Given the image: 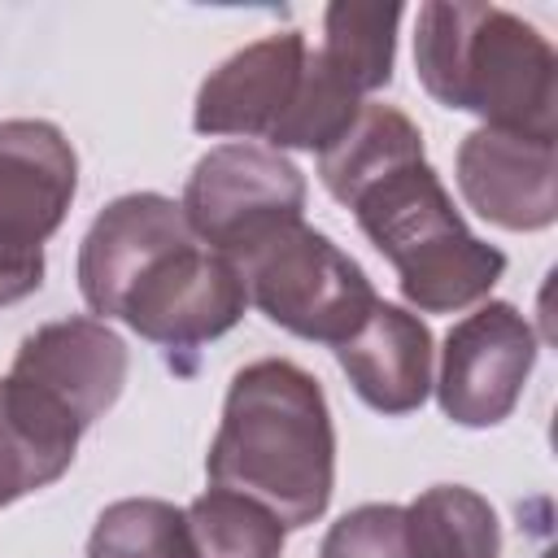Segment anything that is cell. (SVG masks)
Segmentation results:
<instances>
[{
  "mask_svg": "<svg viewBox=\"0 0 558 558\" xmlns=\"http://www.w3.org/2000/svg\"><path fill=\"white\" fill-rule=\"evenodd\" d=\"M362 113V96L349 92L327 65L318 52H305V65H301V78H296V92L283 109V118L275 122V131L266 135L279 148H318L327 153L349 126L353 118Z\"/></svg>",
  "mask_w": 558,
  "mask_h": 558,
  "instance_id": "d6986e66",
  "label": "cell"
},
{
  "mask_svg": "<svg viewBox=\"0 0 558 558\" xmlns=\"http://www.w3.org/2000/svg\"><path fill=\"white\" fill-rule=\"evenodd\" d=\"M183 514L196 558H279L283 549V523L240 493L209 488Z\"/></svg>",
  "mask_w": 558,
  "mask_h": 558,
  "instance_id": "ffe728a7",
  "label": "cell"
},
{
  "mask_svg": "<svg viewBox=\"0 0 558 558\" xmlns=\"http://www.w3.org/2000/svg\"><path fill=\"white\" fill-rule=\"evenodd\" d=\"M192 227L183 218V205L157 192H131L118 196L83 235L78 248V288L92 314L113 318L126 283L166 248L187 240Z\"/></svg>",
  "mask_w": 558,
  "mask_h": 558,
  "instance_id": "7c38bea8",
  "label": "cell"
},
{
  "mask_svg": "<svg viewBox=\"0 0 558 558\" xmlns=\"http://www.w3.org/2000/svg\"><path fill=\"white\" fill-rule=\"evenodd\" d=\"M44 283V248H22L0 240V305L31 296Z\"/></svg>",
  "mask_w": 558,
  "mask_h": 558,
  "instance_id": "7402d4cb",
  "label": "cell"
},
{
  "mask_svg": "<svg viewBox=\"0 0 558 558\" xmlns=\"http://www.w3.org/2000/svg\"><path fill=\"white\" fill-rule=\"evenodd\" d=\"M9 375L44 392L87 432L126 384V344L96 318H61L22 340Z\"/></svg>",
  "mask_w": 558,
  "mask_h": 558,
  "instance_id": "ba28073f",
  "label": "cell"
},
{
  "mask_svg": "<svg viewBox=\"0 0 558 558\" xmlns=\"http://www.w3.org/2000/svg\"><path fill=\"white\" fill-rule=\"evenodd\" d=\"M397 22L401 4H357L340 0L323 17V65L349 87V92H375L392 78V52H397Z\"/></svg>",
  "mask_w": 558,
  "mask_h": 558,
  "instance_id": "e0dca14e",
  "label": "cell"
},
{
  "mask_svg": "<svg viewBox=\"0 0 558 558\" xmlns=\"http://www.w3.org/2000/svg\"><path fill=\"white\" fill-rule=\"evenodd\" d=\"M78 187L70 140L39 118L0 122V240L39 248L65 218Z\"/></svg>",
  "mask_w": 558,
  "mask_h": 558,
  "instance_id": "30bf717a",
  "label": "cell"
},
{
  "mask_svg": "<svg viewBox=\"0 0 558 558\" xmlns=\"http://www.w3.org/2000/svg\"><path fill=\"white\" fill-rule=\"evenodd\" d=\"M248 301L301 340L344 344L375 310L366 270L323 231L288 222L235 257Z\"/></svg>",
  "mask_w": 558,
  "mask_h": 558,
  "instance_id": "277c9868",
  "label": "cell"
},
{
  "mask_svg": "<svg viewBox=\"0 0 558 558\" xmlns=\"http://www.w3.org/2000/svg\"><path fill=\"white\" fill-rule=\"evenodd\" d=\"M418 157H423V135L401 109L362 105L353 126L327 153H318V174H323L327 192L340 205H353L388 170H397L405 161H418Z\"/></svg>",
  "mask_w": 558,
  "mask_h": 558,
  "instance_id": "9a60e30c",
  "label": "cell"
},
{
  "mask_svg": "<svg viewBox=\"0 0 558 558\" xmlns=\"http://www.w3.org/2000/svg\"><path fill=\"white\" fill-rule=\"evenodd\" d=\"M301 209H305L301 170L275 148H253V144L209 148L196 161L183 192V218L192 235L231 262L270 231L301 222Z\"/></svg>",
  "mask_w": 558,
  "mask_h": 558,
  "instance_id": "5b68a950",
  "label": "cell"
},
{
  "mask_svg": "<svg viewBox=\"0 0 558 558\" xmlns=\"http://www.w3.org/2000/svg\"><path fill=\"white\" fill-rule=\"evenodd\" d=\"M83 427L22 379H0V506L48 488L74 462Z\"/></svg>",
  "mask_w": 558,
  "mask_h": 558,
  "instance_id": "5bb4252c",
  "label": "cell"
},
{
  "mask_svg": "<svg viewBox=\"0 0 558 558\" xmlns=\"http://www.w3.org/2000/svg\"><path fill=\"white\" fill-rule=\"evenodd\" d=\"M248 305L244 279L231 257L205 248L196 235L157 253L122 292L113 318H122L144 340L187 353L218 340L240 323Z\"/></svg>",
  "mask_w": 558,
  "mask_h": 558,
  "instance_id": "8992f818",
  "label": "cell"
},
{
  "mask_svg": "<svg viewBox=\"0 0 558 558\" xmlns=\"http://www.w3.org/2000/svg\"><path fill=\"white\" fill-rule=\"evenodd\" d=\"M318 558H414L405 532V506L371 501L331 523Z\"/></svg>",
  "mask_w": 558,
  "mask_h": 558,
  "instance_id": "44dd1931",
  "label": "cell"
},
{
  "mask_svg": "<svg viewBox=\"0 0 558 558\" xmlns=\"http://www.w3.org/2000/svg\"><path fill=\"white\" fill-rule=\"evenodd\" d=\"M349 209L366 240L397 266L401 296L423 314L475 305L506 270V253L466 231L423 157L388 170Z\"/></svg>",
  "mask_w": 558,
  "mask_h": 558,
  "instance_id": "3957f363",
  "label": "cell"
},
{
  "mask_svg": "<svg viewBox=\"0 0 558 558\" xmlns=\"http://www.w3.org/2000/svg\"><path fill=\"white\" fill-rule=\"evenodd\" d=\"M458 187L480 218L506 231H541L558 218L554 140L480 126L458 148Z\"/></svg>",
  "mask_w": 558,
  "mask_h": 558,
  "instance_id": "9c48e42d",
  "label": "cell"
},
{
  "mask_svg": "<svg viewBox=\"0 0 558 558\" xmlns=\"http://www.w3.org/2000/svg\"><path fill=\"white\" fill-rule=\"evenodd\" d=\"M405 532L414 558H501L493 506L462 484H436L418 493L405 506Z\"/></svg>",
  "mask_w": 558,
  "mask_h": 558,
  "instance_id": "2e32d148",
  "label": "cell"
},
{
  "mask_svg": "<svg viewBox=\"0 0 558 558\" xmlns=\"http://www.w3.org/2000/svg\"><path fill=\"white\" fill-rule=\"evenodd\" d=\"M305 52L310 44L301 31H279V35H266L240 48L201 83L192 126L201 135H244V140L262 135L266 140L296 92Z\"/></svg>",
  "mask_w": 558,
  "mask_h": 558,
  "instance_id": "8fae6325",
  "label": "cell"
},
{
  "mask_svg": "<svg viewBox=\"0 0 558 558\" xmlns=\"http://www.w3.org/2000/svg\"><path fill=\"white\" fill-rule=\"evenodd\" d=\"M87 558H196L187 514L157 497H126L100 510Z\"/></svg>",
  "mask_w": 558,
  "mask_h": 558,
  "instance_id": "ac0fdd59",
  "label": "cell"
},
{
  "mask_svg": "<svg viewBox=\"0 0 558 558\" xmlns=\"http://www.w3.org/2000/svg\"><path fill=\"white\" fill-rule=\"evenodd\" d=\"M532 366L536 336L527 318L506 301H488L445 336L440 410L462 427H493L519 405Z\"/></svg>",
  "mask_w": 558,
  "mask_h": 558,
  "instance_id": "52a82bcc",
  "label": "cell"
},
{
  "mask_svg": "<svg viewBox=\"0 0 558 558\" xmlns=\"http://www.w3.org/2000/svg\"><path fill=\"white\" fill-rule=\"evenodd\" d=\"M336 362L371 410L410 414L432 388V331L401 305L375 301L371 318L336 344Z\"/></svg>",
  "mask_w": 558,
  "mask_h": 558,
  "instance_id": "4fadbf2b",
  "label": "cell"
},
{
  "mask_svg": "<svg viewBox=\"0 0 558 558\" xmlns=\"http://www.w3.org/2000/svg\"><path fill=\"white\" fill-rule=\"evenodd\" d=\"M209 484L266 506L283 527L314 523L336 484V427L310 371L283 357L244 366L205 458Z\"/></svg>",
  "mask_w": 558,
  "mask_h": 558,
  "instance_id": "6da1fadb",
  "label": "cell"
},
{
  "mask_svg": "<svg viewBox=\"0 0 558 558\" xmlns=\"http://www.w3.org/2000/svg\"><path fill=\"white\" fill-rule=\"evenodd\" d=\"M414 65L449 109H471L484 126L554 140L558 61L545 35L497 4H445L418 9Z\"/></svg>",
  "mask_w": 558,
  "mask_h": 558,
  "instance_id": "7a4b0ae2",
  "label": "cell"
}]
</instances>
